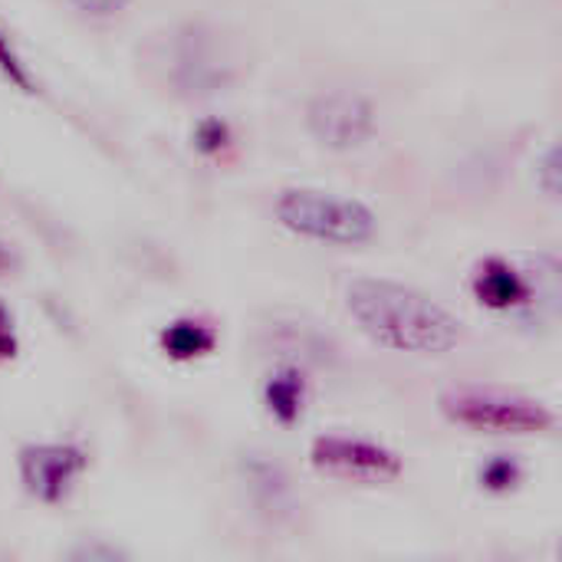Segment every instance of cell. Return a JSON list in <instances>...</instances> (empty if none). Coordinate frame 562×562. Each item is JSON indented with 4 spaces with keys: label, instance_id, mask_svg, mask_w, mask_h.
<instances>
[{
    "label": "cell",
    "instance_id": "cell-1",
    "mask_svg": "<svg viewBox=\"0 0 562 562\" xmlns=\"http://www.w3.org/2000/svg\"><path fill=\"white\" fill-rule=\"evenodd\" d=\"M356 326L382 349L445 356L461 342V323L441 303L395 280H356L346 290Z\"/></svg>",
    "mask_w": 562,
    "mask_h": 562
},
{
    "label": "cell",
    "instance_id": "cell-2",
    "mask_svg": "<svg viewBox=\"0 0 562 562\" xmlns=\"http://www.w3.org/2000/svg\"><path fill=\"white\" fill-rule=\"evenodd\" d=\"M277 221L306 240L333 247H362L379 231L372 207L356 198H339L316 188H286L277 198Z\"/></svg>",
    "mask_w": 562,
    "mask_h": 562
},
{
    "label": "cell",
    "instance_id": "cell-3",
    "mask_svg": "<svg viewBox=\"0 0 562 562\" xmlns=\"http://www.w3.org/2000/svg\"><path fill=\"white\" fill-rule=\"evenodd\" d=\"M441 412L448 422L474 428V431H497V435H543L557 425V415L520 395L494 392V389H454L441 395Z\"/></svg>",
    "mask_w": 562,
    "mask_h": 562
},
{
    "label": "cell",
    "instance_id": "cell-4",
    "mask_svg": "<svg viewBox=\"0 0 562 562\" xmlns=\"http://www.w3.org/2000/svg\"><path fill=\"white\" fill-rule=\"evenodd\" d=\"M310 135L329 151H352L375 132V105L349 89L319 92L306 109Z\"/></svg>",
    "mask_w": 562,
    "mask_h": 562
},
{
    "label": "cell",
    "instance_id": "cell-5",
    "mask_svg": "<svg viewBox=\"0 0 562 562\" xmlns=\"http://www.w3.org/2000/svg\"><path fill=\"white\" fill-rule=\"evenodd\" d=\"M168 79L188 95H207L231 82V63L207 30L188 26L175 33L168 56Z\"/></svg>",
    "mask_w": 562,
    "mask_h": 562
},
{
    "label": "cell",
    "instance_id": "cell-6",
    "mask_svg": "<svg viewBox=\"0 0 562 562\" xmlns=\"http://www.w3.org/2000/svg\"><path fill=\"white\" fill-rule=\"evenodd\" d=\"M310 458L319 471L356 477V481H392L402 474V458L395 451L372 445V441L342 438V435L316 438Z\"/></svg>",
    "mask_w": 562,
    "mask_h": 562
},
{
    "label": "cell",
    "instance_id": "cell-7",
    "mask_svg": "<svg viewBox=\"0 0 562 562\" xmlns=\"http://www.w3.org/2000/svg\"><path fill=\"white\" fill-rule=\"evenodd\" d=\"M82 468L86 454L72 445H30L20 451V477L43 504H59Z\"/></svg>",
    "mask_w": 562,
    "mask_h": 562
},
{
    "label": "cell",
    "instance_id": "cell-8",
    "mask_svg": "<svg viewBox=\"0 0 562 562\" xmlns=\"http://www.w3.org/2000/svg\"><path fill=\"white\" fill-rule=\"evenodd\" d=\"M474 296L487 310L507 313V310H517V306L530 303V283H527V277L514 263H507L501 257H487V260L477 263Z\"/></svg>",
    "mask_w": 562,
    "mask_h": 562
},
{
    "label": "cell",
    "instance_id": "cell-9",
    "mask_svg": "<svg viewBox=\"0 0 562 562\" xmlns=\"http://www.w3.org/2000/svg\"><path fill=\"white\" fill-rule=\"evenodd\" d=\"M263 402L267 412L280 422V425H293L303 415L306 405V379L296 366H283L280 372H273L263 385Z\"/></svg>",
    "mask_w": 562,
    "mask_h": 562
},
{
    "label": "cell",
    "instance_id": "cell-10",
    "mask_svg": "<svg viewBox=\"0 0 562 562\" xmlns=\"http://www.w3.org/2000/svg\"><path fill=\"white\" fill-rule=\"evenodd\" d=\"M214 342H217L214 329L204 323H194V319H178L161 333V349L178 362H191V359L207 356L214 349Z\"/></svg>",
    "mask_w": 562,
    "mask_h": 562
},
{
    "label": "cell",
    "instance_id": "cell-11",
    "mask_svg": "<svg viewBox=\"0 0 562 562\" xmlns=\"http://www.w3.org/2000/svg\"><path fill=\"white\" fill-rule=\"evenodd\" d=\"M244 471H247L250 491L260 497L263 507H280L283 504V497H286V477H283V471L277 464L254 458V461H247Z\"/></svg>",
    "mask_w": 562,
    "mask_h": 562
},
{
    "label": "cell",
    "instance_id": "cell-12",
    "mask_svg": "<svg viewBox=\"0 0 562 562\" xmlns=\"http://www.w3.org/2000/svg\"><path fill=\"white\" fill-rule=\"evenodd\" d=\"M520 481H524V468H520L517 458L497 454V458H491V461L481 468V487L491 491V494H507V491H514Z\"/></svg>",
    "mask_w": 562,
    "mask_h": 562
},
{
    "label": "cell",
    "instance_id": "cell-13",
    "mask_svg": "<svg viewBox=\"0 0 562 562\" xmlns=\"http://www.w3.org/2000/svg\"><path fill=\"white\" fill-rule=\"evenodd\" d=\"M0 72H3V79H7L13 89H20L23 95H33V92H36V82H33L26 63L20 59L16 46L10 43V36H7L3 30H0Z\"/></svg>",
    "mask_w": 562,
    "mask_h": 562
},
{
    "label": "cell",
    "instance_id": "cell-14",
    "mask_svg": "<svg viewBox=\"0 0 562 562\" xmlns=\"http://www.w3.org/2000/svg\"><path fill=\"white\" fill-rule=\"evenodd\" d=\"M191 142H194V148H198L201 155H217V151H224V148L231 145V125L221 122V119H201V122L194 125Z\"/></svg>",
    "mask_w": 562,
    "mask_h": 562
},
{
    "label": "cell",
    "instance_id": "cell-15",
    "mask_svg": "<svg viewBox=\"0 0 562 562\" xmlns=\"http://www.w3.org/2000/svg\"><path fill=\"white\" fill-rule=\"evenodd\" d=\"M540 188L550 194V198H560V148L553 145L543 161H540Z\"/></svg>",
    "mask_w": 562,
    "mask_h": 562
},
{
    "label": "cell",
    "instance_id": "cell-16",
    "mask_svg": "<svg viewBox=\"0 0 562 562\" xmlns=\"http://www.w3.org/2000/svg\"><path fill=\"white\" fill-rule=\"evenodd\" d=\"M72 7L86 16H112L128 7V0H72Z\"/></svg>",
    "mask_w": 562,
    "mask_h": 562
},
{
    "label": "cell",
    "instance_id": "cell-17",
    "mask_svg": "<svg viewBox=\"0 0 562 562\" xmlns=\"http://www.w3.org/2000/svg\"><path fill=\"white\" fill-rule=\"evenodd\" d=\"M16 356V336H13V319L10 313L0 306V359H13Z\"/></svg>",
    "mask_w": 562,
    "mask_h": 562
},
{
    "label": "cell",
    "instance_id": "cell-18",
    "mask_svg": "<svg viewBox=\"0 0 562 562\" xmlns=\"http://www.w3.org/2000/svg\"><path fill=\"white\" fill-rule=\"evenodd\" d=\"M72 560L115 562V560H125V553H119L115 547H79V550H72Z\"/></svg>",
    "mask_w": 562,
    "mask_h": 562
},
{
    "label": "cell",
    "instance_id": "cell-19",
    "mask_svg": "<svg viewBox=\"0 0 562 562\" xmlns=\"http://www.w3.org/2000/svg\"><path fill=\"white\" fill-rule=\"evenodd\" d=\"M7 263H10V254H7V250H3V247H0V270H3V267H7Z\"/></svg>",
    "mask_w": 562,
    "mask_h": 562
}]
</instances>
